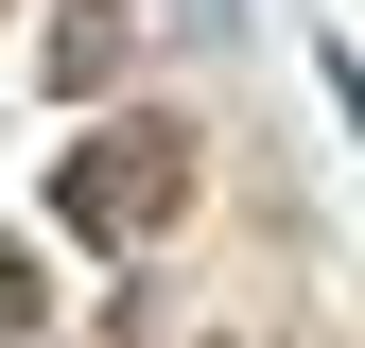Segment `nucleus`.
I'll return each instance as SVG.
<instances>
[{"mask_svg":"<svg viewBox=\"0 0 365 348\" xmlns=\"http://www.w3.org/2000/svg\"><path fill=\"white\" fill-rule=\"evenodd\" d=\"M53 209H70L87 244H157L174 209H192V140H174V122H105V140H70Z\"/></svg>","mask_w":365,"mask_h":348,"instance_id":"f257e3e1","label":"nucleus"},{"mask_svg":"<svg viewBox=\"0 0 365 348\" xmlns=\"http://www.w3.org/2000/svg\"><path fill=\"white\" fill-rule=\"evenodd\" d=\"M122 53H140V0H53V87H70V105H105Z\"/></svg>","mask_w":365,"mask_h":348,"instance_id":"f03ea898","label":"nucleus"},{"mask_svg":"<svg viewBox=\"0 0 365 348\" xmlns=\"http://www.w3.org/2000/svg\"><path fill=\"white\" fill-rule=\"evenodd\" d=\"M331 105H348V140H365V70H348V53H331Z\"/></svg>","mask_w":365,"mask_h":348,"instance_id":"7ed1b4c3","label":"nucleus"},{"mask_svg":"<svg viewBox=\"0 0 365 348\" xmlns=\"http://www.w3.org/2000/svg\"><path fill=\"white\" fill-rule=\"evenodd\" d=\"M209 348H244V331H209Z\"/></svg>","mask_w":365,"mask_h":348,"instance_id":"20e7f679","label":"nucleus"}]
</instances>
